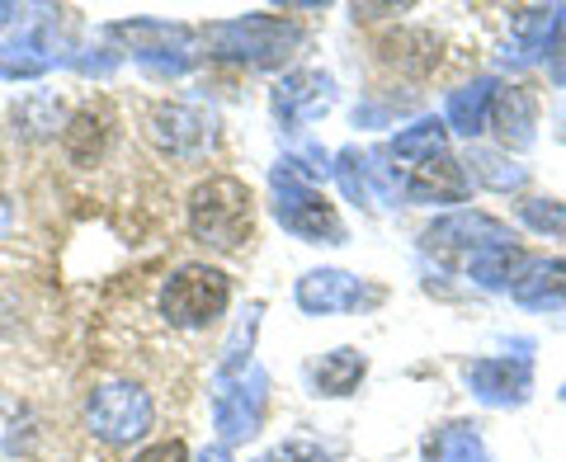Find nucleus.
I'll use <instances>...</instances> for the list:
<instances>
[{
    "label": "nucleus",
    "instance_id": "nucleus-1",
    "mask_svg": "<svg viewBox=\"0 0 566 462\" xmlns=\"http://www.w3.org/2000/svg\"><path fill=\"white\" fill-rule=\"evenodd\" d=\"M255 227V199L251 189L232 175H212L189 193V231L208 251H241Z\"/></svg>",
    "mask_w": 566,
    "mask_h": 462
},
{
    "label": "nucleus",
    "instance_id": "nucleus-2",
    "mask_svg": "<svg viewBox=\"0 0 566 462\" xmlns=\"http://www.w3.org/2000/svg\"><path fill=\"white\" fill-rule=\"evenodd\" d=\"M297 43H303V29L293 20H279V14H241V20L208 29L212 57L245 66H279Z\"/></svg>",
    "mask_w": 566,
    "mask_h": 462
},
{
    "label": "nucleus",
    "instance_id": "nucleus-3",
    "mask_svg": "<svg viewBox=\"0 0 566 462\" xmlns=\"http://www.w3.org/2000/svg\"><path fill=\"white\" fill-rule=\"evenodd\" d=\"M227 302H232V283H227L222 270H212V264H185L161 288V316L170 326L199 330L208 322H218L227 312Z\"/></svg>",
    "mask_w": 566,
    "mask_h": 462
},
{
    "label": "nucleus",
    "instance_id": "nucleus-4",
    "mask_svg": "<svg viewBox=\"0 0 566 462\" xmlns=\"http://www.w3.org/2000/svg\"><path fill=\"white\" fill-rule=\"evenodd\" d=\"M151 420H156V406L137 382H104L85 397V424H91V434L104 443L147 439Z\"/></svg>",
    "mask_w": 566,
    "mask_h": 462
},
{
    "label": "nucleus",
    "instance_id": "nucleus-5",
    "mask_svg": "<svg viewBox=\"0 0 566 462\" xmlns=\"http://www.w3.org/2000/svg\"><path fill=\"white\" fill-rule=\"evenodd\" d=\"M274 218L303 241L316 245H340L345 241V227L335 218V208L322 199L316 185H297V180H283L274 175Z\"/></svg>",
    "mask_w": 566,
    "mask_h": 462
},
{
    "label": "nucleus",
    "instance_id": "nucleus-6",
    "mask_svg": "<svg viewBox=\"0 0 566 462\" xmlns=\"http://www.w3.org/2000/svg\"><path fill=\"white\" fill-rule=\"evenodd\" d=\"M114 39L133 48V57L156 71V76H180L193 66V33L180 24H156V20H133V24H114Z\"/></svg>",
    "mask_w": 566,
    "mask_h": 462
},
{
    "label": "nucleus",
    "instance_id": "nucleus-7",
    "mask_svg": "<svg viewBox=\"0 0 566 462\" xmlns=\"http://www.w3.org/2000/svg\"><path fill=\"white\" fill-rule=\"evenodd\" d=\"M264 406H270V378L264 368H245L237 378H227V387L218 392V430L227 443H241L260 430L264 420Z\"/></svg>",
    "mask_w": 566,
    "mask_h": 462
},
{
    "label": "nucleus",
    "instance_id": "nucleus-8",
    "mask_svg": "<svg viewBox=\"0 0 566 462\" xmlns=\"http://www.w3.org/2000/svg\"><path fill=\"white\" fill-rule=\"evenodd\" d=\"M147 133L175 161H193V156H203L212 147V118L203 109H193V104H156L147 118Z\"/></svg>",
    "mask_w": 566,
    "mask_h": 462
},
{
    "label": "nucleus",
    "instance_id": "nucleus-9",
    "mask_svg": "<svg viewBox=\"0 0 566 462\" xmlns=\"http://www.w3.org/2000/svg\"><path fill=\"white\" fill-rule=\"evenodd\" d=\"M463 382L486 406H524L528 392H534V364L510 359V354H491V359H472L463 368Z\"/></svg>",
    "mask_w": 566,
    "mask_h": 462
},
{
    "label": "nucleus",
    "instance_id": "nucleus-10",
    "mask_svg": "<svg viewBox=\"0 0 566 462\" xmlns=\"http://www.w3.org/2000/svg\"><path fill=\"white\" fill-rule=\"evenodd\" d=\"M392 185L416 203H463L468 199V170L453 161V156H430V161H416L406 170H392Z\"/></svg>",
    "mask_w": 566,
    "mask_h": 462
},
{
    "label": "nucleus",
    "instance_id": "nucleus-11",
    "mask_svg": "<svg viewBox=\"0 0 566 462\" xmlns=\"http://www.w3.org/2000/svg\"><path fill=\"white\" fill-rule=\"evenodd\" d=\"M510 241H515L510 227L501 218H486V212H453V218L424 231V245L439 255H453V251L476 255V251H486V245H510Z\"/></svg>",
    "mask_w": 566,
    "mask_h": 462
},
{
    "label": "nucleus",
    "instance_id": "nucleus-12",
    "mask_svg": "<svg viewBox=\"0 0 566 462\" xmlns=\"http://www.w3.org/2000/svg\"><path fill=\"white\" fill-rule=\"evenodd\" d=\"M364 283L345 274V270H312L297 279V307L312 316H331V312H354L364 302Z\"/></svg>",
    "mask_w": 566,
    "mask_h": 462
},
{
    "label": "nucleus",
    "instance_id": "nucleus-13",
    "mask_svg": "<svg viewBox=\"0 0 566 462\" xmlns=\"http://www.w3.org/2000/svg\"><path fill=\"white\" fill-rule=\"evenodd\" d=\"M326 104H331V76H322V71H293L274 91V114L283 128H297L303 118L322 114Z\"/></svg>",
    "mask_w": 566,
    "mask_h": 462
},
{
    "label": "nucleus",
    "instance_id": "nucleus-14",
    "mask_svg": "<svg viewBox=\"0 0 566 462\" xmlns=\"http://www.w3.org/2000/svg\"><path fill=\"white\" fill-rule=\"evenodd\" d=\"M491 128L501 133L505 147L524 151L534 141V128H538V99L524 91V85H505L495 91V104H491Z\"/></svg>",
    "mask_w": 566,
    "mask_h": 462
},
{
    "label": "nucleus",
    "instance_id": "nucleus-15",
    "mask_svg": "<svg viewBox=\"0 0 566 462\" xmlns=\"http://www.w3.org/2000/svg\"><path fill=\"white\" fill-rule=\"evenodd\" d=\"M510 293L524 307H562L566 302V260H543V255H524Z\"/></svg>",
    "mask_w": 566,
    "mask_h": 462
},
{
    "label": "nucleus",
    "instance_id": "nucleus-16",
    "mask_svg": "<svg viewBox=\"0 0 566 462\" xmlns=\"http://www.w3.org/2000/svg\"><path fill=\"white\" fill-rule=\"evenodd\" d=\"M364 372H368V359L359 349H331L312 368V387H316V397H349L364 382Z\"/></svg>",
    "mask_w": 566,
    "mask_h": 462
},
{
    "label": "nucleus",
    "instance_id": "nucleus-17",
    "mask_svg": "<svg viewBox=\"0 0 566 462\" xmlns=\"http://www.w3.org/2000/svg\"><path fill=\"white\" fill-rule=\"evenodd\" d=\"M491 104H495V81H472L463 91L449 95V128L463 133V137H476L482 128H491Z\"/></svg>",
    "mask_w": 566,
    "mask_h": 462
},
{
    "label": "nucleus",
    "instance_id": "nucleus-18",
    "mask_svg": "<svg viewBox=\"0 0 566 462\" xmlns=\"http://www.w3.org/2000/svg\"><path fill=\"white\" fill-rule=\"evenodd\" d=\"M449 151V133H444V123H434V118H420L411 123V128H401L392 137V147H387V156H392V170H406V166H416V161H430V156H444Z\"/></svg>",
    "mask_w": 566,
    "mask_h": 462
},
{
    "label": "nucleus",
    "instance_id": "nucleus-19",
    "mask_svg": "<svg viewBox=\"0 0 566 462\" xmlns=\"http://www.w3.org/2000/svg\"><path fill=\"white\" fill-rule=\"evenodd\" d=\"M104 141H109V118H104L99 109H81V114L66 118L62 147H66V156L76 166H95L99 151H104Z\"/></svg>",
    "mask_w": 566,
    "mask_h": 462
},
{
    "label": "nucleus",
    "instance_id": "nucleus-20",
    "mask_svg": "<svg viewBox=\"0 0 566 462\" xmlns=\"http://www.w3.org/2000/svg\"><path fill=\"white\" fill-rule=\"evenodd\" d=\"M424 462H491L476 424H444L424 439Z\"/></svg>",
    "mask_w": 566,
    "mask_h": 462
},
{
    "label": "nucleus",
    "instance_id": "nucleus-21",
    "mask_svg": "<svg viewBox=\"0 0 566 462\" xmlns=\"http://www.w3.org/2000/svg\"><path fill=\"white\" fill-rule=\"evenodd\" d=\"M557 10H543V6H524L510 14V43H515V62H534L538 52L547 48V33H553Z\"/></svg>",
    "mask_w": 566,
    "mask_h": 462
},
{
    "label": "nucleus",
    "instance_id": "nucleus-22",
    "mask_svg": "<svg viewBox=\"0 0 566 462\" xmlns=\"http://www.w3.org/2000/svg\"><path fill=\"white\" fill-rule=\"evenodd\" d=\"M520 264H524V255H520L515 241L510 245H486V251L468 255V274L482 283V288H510L515 274H520Z\"/></svg>",
    "mask_w": 566,
    "mask_h": 462
},
{
    "label": "nucleus",
    "instance_id": "nucleus-23",
    "mask_svg": "<svg viewBox=\"0 0 566 462\" xmlns=\"http://www.w3.org/2000/svg\"><path fill=\"white\" fill-rule=\"evenodd\" d=\"M468 180H482L491 189H520L524 185V170L520 166H510L505 156H495V151H472L468 156Z\"/></svg>",
    "mask_w": 566,
    "mask_h": 462
},
{
    "label": "nucleus",
    "instance_id": "nucleus-24",
    "mask_svg": "<svg viewBox=\"0 0 566 462\" xmlns=\"http://www.w3.org/2000/svg\"><path fill=\"white\" fill-rule=\"evenodd\" d=\"M14 123H24V133L29 137H43L52 133L62 123V109H57V99H48V95H33L20 104V114H14Z\"/></svg>",
    "mask_w": 566,
    "mask_h": 462
},
{
    "label": "nucleus",
    "instance_id": "nucleus-25",
    "mask_svg": "<svg viewBox=\"0 0 566 462\" xmlns=\"http://www.w3.org/2000/svg\"><path fill=\"white\" fill-rule=\"evenodd\" d=\"M520 218L534 231H543V237H562L566 231V208L557 199H528V203H520Z\"/></svg>",
    "mask_w": 566,
    "mask_h": 462
},
{
    "label": "nucleus",
    "instance_id": "nucleus-26",
    "mask_svg": "<svg viewBox=\"0 0 566 462\" xmlns=\"http://www.w3.org/2000/svg\"><path fill=\"white\" fill-rule=\"evenodd\" d=\"M331 170L340 175V185H345L349 199L368 203V166H364V156H359V151H340V156H335V166H331Z\"/></svg>",
    "mask_w": 566,
    "mask_h": 462
},
{
    "label": "nucleus",
    "instance_id": "nucleus-27",
    "mask_svg": "<svg viewBox=\"0 0 566 462\" xmlns=\"http://www.w3.org/2000/svg\"><path fill=\"white\" fill-rule=\"evenodd\" d=\"M29 52H39V48H10V52H0V76H43V71L52 66V57H29Z\"/></svg>",
    "mask_w": 566,
    "mask_h": 462
},
{
    "label": "nucleus",
    "instance_id": "nucleus-28",
    "mask_svg": "<svg viewBox=\"0 0 566 462\" xmlns=\"http://www.w3.org/2000/svg\"><path fill=\"white\" fill-rule=\"evenodd\" d=\"M547 76H553L557 85H566V10H557L553 20V33H547Z\"/></svg>",
    "mask_w": 566,
    "mask_h": 462
},
{
    "label": "nucleus",
    "instance_id": "nucleus-29",
    "mask_svg": "<svg viewBox=\"0 0 566 462\" xmlns=\"http://www.w3.org/2000/svg\"><path fill=\"white\" fill-rule=\"evenodd\" d=\"M255 462H331L316 443H303V439H293V443H279V449H270L264 458H255Z\"/></svg>",
    "mask_w": 566,
    "mask_h": 462
},
{
    "label": "nucleus",
    "instance_id": "nucleus-30",
    "mask_svg": "<svg viewBox=\"0 0 566 462\" xmlns=\"http://www.w3.org/2000/svg\"><path fill=\"white\" fill-rule=\"evenodd\" d=\"M133 462H189V449L180 439H161V443H151V449H142Z\"/></svg>",
    "mask_w": 566,
    "mask_h": 462
},
{
    "label": "nucleus",
    "instance_id": "nucleus-31",
    "mask_svg": "<svg viewBox=\"0 0 566 462\" xmlns=\"http://www.w3.org/2000/svg\"><path fill=\"white\" fill-rule=\"evenodd\" d=\"M10 227H14V208H10L6 193H0V237H10Z\"/></svg>",
    "mask_w": 566,
    "mask_h": 462
},
{
    "label": "nucleus",
    "instance_id": "nucleus-32",
    "mask_svg": "<svg viewBox=\"0 0 566 462\" xmlns=\"http://www.w3.org/2000/svg\"><path fill=\"white\" fill-rule=\"evenodd\" d=\"M199 462H232V453H227V449H222V443H218V449H208V453H203Z\"/></svg>",
    "mask_w": 566,
    "mask_h": 462
},
{
    "label": "nucleus",
    "instance_id": "nucleus-33",
    "mask_svg": "<svg viewBox=\"0 0 566 462\" xmlns=\"http://www.w3.org/2000/svg\"><path fill=\"white\" fill-rule=\"evenodd\" d=\"M14 20H20V6H0V29L14 24Z\"/></svg>",
    "mask_w": 566,
    "mask_h": 462
},
{
    "label": "nucleus",
    "instance_id": "nucleus-34",
    "mask_svg": "<svg viewBox=\"0 0 566 462\" xmlns=\"http://www.w3.org/2000/svg\"><path fill=\"white\" fill-rule=\"evenodd\" d=\"M562 401H566V387H562Z\"/></svg>",
    "mask_w": 566,
    "mask_h": 462
}]
</instances>
